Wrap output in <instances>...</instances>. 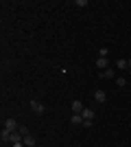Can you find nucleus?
<instances>
[{"mask_svg": "<svg viewBox=\"0 0 131 147\" xmlns=\"http://www.w3.org/2000/svg\"><path fill=\"white\" fill-rule=\"evenodd\" d=\"M70 123H72V125H83V117L81 114H72V117H70Z\"/></svg>", "mask_w": 131, "mask_h": 147, "instance_id": "423d86ee", "label": "nucleus"}, {"mask_svg": "<svg viewBox=\"0 0 131 147\" xmlns=\"http://www.w3.org/2000/svg\"><path fill=\"white\" fill-rule=\"evenodd\" d=\"M18 132H20V134H22V138H24V136H26V134H31V132H29V129H26V127H20V129H18Z\"/></svg>", "mask_w": 131, "mask_h": 147, "instance_id": "2eb2a0df", "label": "nucleus"}, {"mask_svg": "<svg viewBox=\"0 0 131 147\" xmlns=\"http://www.w3.org/2000/svg\"><path fill=\"white\" fill-rule=\"evenodd\" d=\"M24 145V141H20V143H13V147H22Z\"/></svg>", "mask_w": 131, "mask_h": 147, "instance_id": "dca6fc26", "label": "nucleus"}, {"mask_svg": "<svg viewBox=\"0 0 131 147\" xmlns=\"http://www.w3.org/2000/svg\"><path fill=\"white\" fill-rule=\"evenodd\" d=\"M81 117L85 119V121H94V112H92V110H87V108H85V110L81 112Z\"/></svg>", "mask_w": 131, "mask_h": 147, "instance_id": "6e6552de", "label": "nucleus"}, {"mask_svg": "<svg viewBox=\"0 0 131 147\" xmlns=\"http://www.w3.org/2000/svg\"><path fill=\"white\" fill-rule=\"evenodd\" d=\"M94 99H96L98 103H105V99H107V92H105V90H96V92H94Z\"/></svg>", "mask_w": 131, "mask_h": 147, "instance_id": "7ed1b4c3", "label": "nucleus"}, {"mask_svg": "<svg viewBox=\"0 0 131 147\" xmlns=\"http://www.w3.org/2000/svg\"><path fill=\"white\" fill-rule=\"evenodd\" d=\"M74 7H79V9H81V7H87V0H76Z\"/></svg>", "mask_w": 131, "mask_h": 147, "instance_id": "ddd939ff", "label": "nucleus"}, {"mask_svg": "<svg viewBox=\"0 0 131 147\" xmlns=\"http://www.w3.org/2000/svg\"><path fill=\"white\" fill-rule=\"evenodd\" d=\"M116 84H118V86L122 88V86H125V84H127V79H125V77H118V79H116Z\"/></svg>", "mask_w": 131, "mask_h": 147, "instance_id": "4468645a", "label": "nucleus"}, {"mask_svg": "<svg viewBox=\"0 0 131 147\" xmlns=\"http://www.w3.org/2000/svg\"><path fill=\"white\" fill-rule=\"evenodd\" d=\"M83 110H85V108H83V103L74 99V101H72V112H74V114H81Z\"/></svg>", "mask_w": 131, "mask_h": 147, "instance_id": "39448f33", "label": "nucleus"}, {"mask_svg": "<svg viewBox=\"0 0 131 147\" xmlns=\"http://www.w3.org/2000/svg\"><path fill=\"white\" fill-rule=\"evenodd\" d=\"M22 141H24V145H26V147H33V145H35V136H33V134H26Z\"/></svg>", "mask_w": 131, "mask_h": 147, "instance_id": "0eeeda50", "label": "nucleus"}, {"mask_svg": "<svg viewBox=\"0 0 131 147\" xmlns=\"http://www.w3.org/2000/svg\"><path fill=\"white\" fill-rule=\"evenodd\" d=\"M109 55V49H105V46H103V49L98 51V57H107Z\"/></svg>", "mask_w": 131, "mask_h": 147, "instance_id": "f8f14e48", "label": "nucleus"}, {"mask_svg": "<svg viewBox=\"0 0 131 147\" xmlns=\"http://www.w3.org/2000/svg\"><path fill=\"white\" fill-rule=\"evenodd\" d=\"M116 66H118V68H127V66H129V59H118V61H116Z\"/></svg>", "mask_w": 131, "mask_h": 147, "instance_id": "9b49d317", "label": "nucleus"}, {"mask_svg": "<svg viewBox=\"0 0 131 147\" xmlns=\"http://www.w3.org/2000/svg\"><path fill=\"white\" fill-rule=\"evenodd\" d=\"M100 77H105V79H112V77H116V75H114V68H105V70L100 73Z\"/></svg>", "mask_w": 131, "mask_h": 147, "instance_id": "1a4fd4ad", "label": "nucleus"}, {"mask_svg": "<svg viewBox=\"0 0 131 147\" xmlns=\"http://www.w3.org/2000/svg\"><path fill=\"white\" fill-rule=\"evenodd\" d=\"M31 110L35 112V114H39V117H42L44 112H46V110H44V105L39 103V101H35V99H33V101H31Z\"/></svg>", "mask_w": 131, "mask_h": 147, "instance_id": "f03ea898", "label": "nucleus"}, {"mask_svg": "<svg viewBox=\"0 0 131 147\" xmlns=\"http://www.w3.org/2000/svg\"><path fill=\"white\" fill-rule=\"evenodd\" d=\"M5 129H9V132H18L20 125H18L15 119H7V121H5Z\"/></svg>", "mask_w": 131, "mask_h": 147, "instance_id": "f257e3e1", "label": "nucleus"}, {"mask_svg": "<svg viewBox=\"0 0 131 147\" xmlns=\"http://www.w3.org/2000/svg\"><path fill=\"white\" fill-rule=\"evenodd\" d=\"M129 70H131V57H129Z\"/></svg>", "mask_w": 131, "mask_h": 147, "instance_id": "f3484780", "label": "nucleus"}, {"mask_svg": "<svg viewBox=\"0 0 131 147\" xmlns=\"http://www.w3.org/2000/svg\"><path fill=\"white\" fill-rule=\"evenodd\" d=\"M22 141V134L20 132H11V138H9V143H20Z\"/></svg>", "mask_w": 131, "mask_h": 147, "instance_id": "9d476101", "label": "nucleus"}, {"mask_svg": "<svg viewBox=\"0 0 131 147\" xmlns=\"http://www.w3.org/2000/svg\"><path fill=\"white\" fill-rule=\"evenodd\" d=\"M96 66H98L100 70H105V68H109V59H107V57H98V59H96Z\"/></svg>", "mask_w": 131, "mask_h": 147, "instance_id": "20e7f679", "label": "nucleus"}]
</instances>
